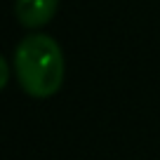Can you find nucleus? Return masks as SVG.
Here are the masks:
<instances>
[{
    "label": "nucleus",
    "mask_w": 160,
    "mask_h": 160,
    "mask_svg": "<svg viewBox=\"0 0 160 160\" xmlns=\"http://www.w3.org/2000/svg\"><path fill=\"white\" fill-rule=\"evenodd\" d=\"M14 75L33 99H50L64 85L66 61L61 45L47 33H31L14 50Z\"/></svg>",
    "instance_id": "f257e3e1"
},
{
    "label": "nucleus",
    "mask_w": 160,
    "mask_h": 160,
    "mask_svg": "<svg viewBox=\"0 0 160 160\" xmlns=\"http://www.w3.org/2000/svg\"><path fill=\"white\" fill-rule=\"evenodd\" d=\"M59 0H14V17L26 28H40L52 21Z\"/></svg>",
    "instance_id": "f03ea898"
}]
</instances>
